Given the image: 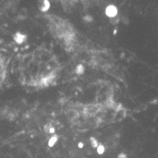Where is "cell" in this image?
I'll list each match as a JSON object with an SVG mask.
<instances>
[{
    "instance_id": "6da1fadb",
    "label": "cell",
    "mask_w": 158,
    "mask_h": 158,
    "mask_svg": "<svg viewBox=\"0 0 158 158\" xmlns=\"http://www.w3.org/2000/svg\"><path fill=\"white\" fill-rule=\"evenodd\" d=\"M105 13H106V16H107L110 19L115 18V17H117L118 9H117V7H116V6H114V5H108L107 7H106V9H105Z\"/></svg>"
},
{
    "instance_id": "7a4b0ae2",
    "label": "cell",
    "mask_w": 158,
    "mask_h": 158,
    "mask_svg": "<svg viewBox=\"0 0 158 158\" xmlns=\"http://www.w3.org/2000/svg\"><path fill=\"white\" fill-rule=\"evenodd\" d=\"M26 35L24 34H22L21 32H16L15 33V35H13V40L16 41L18 44H21V43L24 42V40H26Z\"/></svg>"
},
{
    "instance_id": "3957f363",
    "label": "cell",
    "mask_w": 158,
    "mask_h": 158,
    "mask_svg": "<svg viewBox=\"0 0 158 158\" xmlns=\"http://www.w3.org/2000/svg\"><path fill=\"white\" fill-rule=\"evenodd\" d=\"M58 139H59L58 136H56V135H54V136H52L50 139L48 140V145L50 146V147H53V146H54V144L58 142Z\"/></svg>"
},
{
    "instance_id": "277c9868",
    "label": "cell",
    "mask_w": 158,
    "mask_h": 158,
    "mask_svg": "<svg viewBox=\"0 0 158 158\" xmlns=\"http://www.w3.org/2000/svg\"><path fill=\"white\" fill-rule=\"evenodd\" d=\"M96 149H98V154H100V155H103V154L105 153V146L102 145V144H98Z\"/></svg>"
},
{
    "instance_id": "5b68a950",
    "label": "cell",
    "mask_w": 158,
    "mask_h": 158,
    "mask_svg": "<svg viewBox=\"0 0 158 158\" xmlns=\"http://www.w3.org/2000/svg\"><path fill=\"white\" fill-rule=\"evenodd\" d=\"M44 6L43 7H40V10L42 11V12H45V11L49 10V8H50V2L49 1H44Z\"/></svg>"
},
{
    "instance_id": "8992f818",
    "label": "cell",
    "mask_w": 158,
    "mask_h": 158,
    "mask_svg": "<svg viewBox=\"0 0 158 158\" xmlns=\"http://www.w3.org/2000/svg\"><path fill=\"white\" fill-rule=\"evenodd\" d=\"M74 72H75L77 75H81V74L84 73V68H83V65H77Z\"/></svg>"
},
{
    "instance_id": "52a82bcc",
    "label": "cell",
    "mask_w": 158,
    "mask_h": 158,
    "mask_svg": "<svg viewBox=\"0 0 158 158\" xmlns=\"http://www.w3.org/2000/svg\"><path fill=\"white\" fill-rule=\"evenodd\" d=\"M91 145H92V147H94V148H96L98 146V142L95 139L94 137H91Z\"/></svg>"
},
{
    "instance_id": "ba28073f",
    "label": "cell",
    "mask_w": 158,
    "mask_h": 158,
    "mask_svg": "<svg viewBox=\"0 0 158 158\" xmlns=\"http://www.w3.org/2000/svg\"><path fill=\"white\" fill-rule=\"evenodd\" d=\"M111 21H112V23H113V24L118 23V22H119V18H117V17H115V18H112Z\"/></svg>"
},
{
    "instance_id": "9c48e42d",
    "label": "cell",
    "mask_w": 158,
    "mask_h": 158,
    "mask_svg": "<svg viewBox=\"0 0 158 158\" xmlns=\"http://www.w3.org/2000/svg\"><path fill=\"white\" fill-rule=\"evenodd\" d=\"M84 20H85V21H92L93 18H92V17H90V16H86V17H84Z\"/></svg>"
},
{
    "instance_id": "30bf717a",
    "label": "cell",
    "mask_w": 158,
    "mask_h": 158,
    "mask_svg": "<svg viewBox=\"0 0 158 158\" xmlns=\"http://www.w3.org/2000/svg\"><path fill=\"white\" fill-rule=\"evenodd\" d=\"M118 158H127V155H125V154H119Z\"/></svg>"
},
{
    "instance_id": "8fae6325",
    "label": "cell",
    "mask_w": 158,
    "mask_h": 158,
    "mask_svg": "<svg viewBox=\"0 0 158 158\" xmlns=\"http://www.w3.org/2000/svg\"><path fill=\"white\" fill-rule=\"evenodd\" d=\"M83 146H84V145H83V144H82V143H80V144H79V147H83Z\"/></svg>"
}]
</instances>
